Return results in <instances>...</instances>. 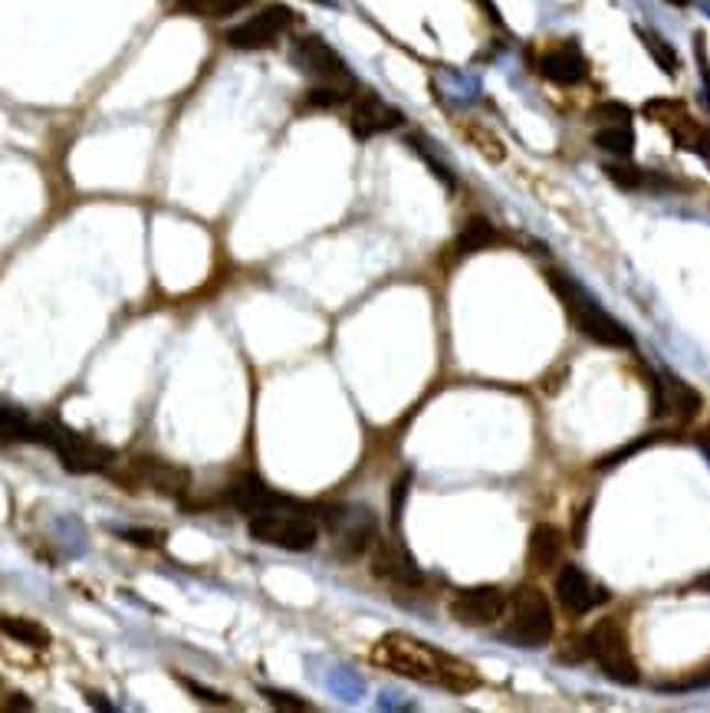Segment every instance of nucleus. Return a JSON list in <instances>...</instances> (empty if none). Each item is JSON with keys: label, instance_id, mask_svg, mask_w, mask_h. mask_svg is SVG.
Wrapping results in <instances>:
<instances>
[{"label": "nucleus", "instance_id": "1", "mask_svg": "<svg viewBox=\"0 0 710 713\" xmlns=\"http://www.w3.org/2000/svg\"><path fill=\"white\" fill-rule=\"evenodd\" d=\"M372 661L398 678L428 684V688H441L451 694H468L480 684L477 671L468 661L441 651L432 641H422L408 632H389L379 638V645L372 648Z\"/></svg>", "mask_w": 710, "mask_h": 713}, {"label": "nucleus", "instance_id": "2", "mask_svg": "<svg viewBox=\"0 0 710 713\" xmlns=\"http://www.w3.org/2000/svg\"><path fill=\"white\" fill-rule=\"evenodd\" d=\"M546 279H549L553 293L562 299V306H566V312H569L579 336H586V339H592V342H599L605 349H635L632 332L609 309H602L599 299L586 286H579L562 270H549Z\"/></svg>", "mask_w": 710, "mask_h": 713}, {"label": "nucleus", "instance_id": "3", "mask_svg": "<svg viewBox=\"0 0 710 713\" xmlns=\"http://www.w3.org/2000/svg\"><path fill=\"white\" fill-rule=\"evenodd\" d=\"M247 529H250V536L256 542H266V546H276V549H290V552H306L319 539L316 516L306 506H299L296 500L286 503V506H273V509H263V513L250 516Z\"/></svg>", "mask_w": 710, "mask_h": 713}, {"label": "nucleus", "instance_id": "4", "mask_svg": "<svg viewBox=\"0 0 710 713\" xmlns=\"http://www.w3.org/2000/svg\"><path fill=\"white\" fill-rule=\"evenodd\" d=\"M33 441L53 448L56 458H59V464H63L69 474H99V471H109L112 461H116V451H112V448L92 441L89 435L69 431V428L59 425V421H36Z\"/></svg>", "mask_w": 710, "mask_h": 713}, {"label": "nucleus", "instance_id": "5", "mask_svg": "<svg viewBox=\"0 0 710 713\" xmlns=\"http://www.w3.org/2000/svg\"><path fill=\"white\" fill-rule=\"evenodd\" d=\"M503 638L516 648H543L553 638V608L549 599L533 589L523 585L513 592V599H506V612H503Z\"/></svg>", "mask_w": 710, "mask_h": 713}, {"label": "nucleus", "instance_id": "6", "mask_svg": "<svg viewBox=\"0 0 710 713\" xmlns=\"http://www.w3.org/2000/svg\"><path fill=\"white\" fill-rule=\"evenodd\" d=\"M586 655L599 665V671L615 681V684H638V661L632 655V645H629V635L619 622L605 618L599 622L589 635H586Z\"/></svg>", "mask_w": 710, "mask_h": 713}, {"label": "nucleus", "instance_id": "7", "mask_svg": "<svg viewBox=\"0 0 710 713\" xmlns=\"http://www.w3.org/2000/svg\"><path fill=\"white\" fill-rule=\"evenodd\" d=\"M290 63L309 76L316 86H339V89H349V92H359V83L352 76V69L346 66V59L316 33H303L293 40L290 46Z\"/></svg>", "mask_w": 710, "mask_h": 713}, {"label": "nucleus", "instance_id": "8", "mask_svg": "<svg viewBox=\"0 0 710 713\" xmlns=\"http://www.w3.org/2000/svg\"><path fill=\"white\" fill-rule=\"evenodd\" d=\"M293 10L286 3H266L263 10H256L253 17H247L243 23L231 26L225 33L231 50H243V53H256V50H270L290 26H293Z\"/></svg>", "mask_w": 710, "mask_h": 713}, {"label": "nucleus", "instance_id": "9", "mask_svg": "<svg viewBox=\"0 0 710 713\" xmlns=\"http://www.w3.org/2000/svg\"><path fill=\"white\" fill-rule=\"evenodd\" d=\"M701 392L691 388L685 379H678L675 372L662 369L658 375H652V412L655 418H678V421H691L701 415Z\"/></svg>", "mask_w": 710, "mask_h": 713}, {"label": "nucleus", "instance_id": "10", "mask_svg": "<svg viewBox=\"0 0 710 713\" xmlns=\"http://www.w3.org/2000/svg\"><path fill=\"white\" fill-rule=\"evenodd\" d=\"M402 125H405L402 109H395L382 96H375V92H356L352 96V102H349V129H352V135L359 142H369L375 135L395 132Z\"/></svg>", "mask_w": 710, "mask_h": 713}, {"label": "nucleus", "instance_id": "11", "mask_svg": "<svg viewBox=\"0 0 710 713\" xmlns=\"http://www.w3.org/2000/svg\"><path fill=\"white\" fill-rule=\"evenodd\" d=\"M448 612L458 625L468 628H490L503 618L506 612V595L496 585H473V589H461L455 592V599L448 602Z\"/></svg>", "mask_w": 710, "mask_h": 713}, {"label": "nucleus", "instance_id": "12", "mask_svg": "<svg viewBox=\"0 0 710 713\" xmlns=\"http://www.w3.org/2000/svg\"><path fill=\"white\" fill-rule=\"evenodd\" d=\"M645 116L658 125H665L671 132V139L678 142V149L685 152H701L708 129L691 116V109L678 99H648L645 102Z\"/></svg>", "mask_w": 710, "mask_h": 713}, {"label": "nucleus", "instance_id": "13", "mask_svg": "<svg viewBox=\"0 0 710 713\" xmlns=\"http://www.w3.org/2000/svg\"><path fill=\"white\" fill-rule=\"evenodd\" d=\"M369 562H372V572L392 585H402V589H415L422 585V569L415 566L412 552L398 542V539H382L375 536L372 546H369Z\"/></svg>", "mask_w": 710, "mask_h": 713}, {"label": "nucleus", "instance_id": "14", "mask_svg": "<svg viewBox=\"0 0 710 713\" xmlns=\"http://www.w3.org/2000/svg\"><path fill=\"white\" fill-rule=\"evenodd\" d=\"M323 519L329 523L332 536H336V546L342 556H359L372 546L375 539V519L369 509H359V506H336L329 513H323Z\"/></svg>", "mask_w": 710, "mask_h": 713}, {"label": "nucleus", "instance_id": "15", "mask_svg": "<svg viewBox=\"0 0 710 713\" xmlns=\"http://www.w3.org/2000/svg\"><path fill=\"white\" fill-rule=\"evenodd\" d=\"M556 595H559L562 608L572 612V615H586V612L599 608L602 602H609V592L589 572H582L579 566H562L559 569Z\"/></svg>", "mask_w": 710, "mask_h": 713}, {"label": "nucleus", "instance_id": "16", "mask_svg": "<svg viewBox=\"0 0 710 713\" xmlns=\"http://www.w3.org/2000/svg\"><path fill=\"white\" fill-rule=\"evenodd\" d=\"M539 73L556 86H579L589 76V59L576 40H562L539 56Z\"/></svg>", "mask_w": 710, "mask_h": 713}, {"label": "nucleus", "instance_id": "17", "mask_svg": "<svg viewBox=\"0 0 710 713\" xmlns=\"http://www.w3.org/2000/svg\"><path fill=\"white\" fill-rule=\"evenodd\" d=\"M228 503H231L234 509H240V513H247V516H256V513H263V509L286 506V503H293V500L283 496V493H276V490H270L256 474H243L237 476L234 483L228 486Z\"/></svg>", "mask_w": 710, "mask_h": 713}, {"label": "nucleus", "instance_id": "18", "mask_svg": "<svg viewBox=\"0 0 710 713\" xmlns=\"http://www.w3.org/2000/svg\"><path fill=\"white\" fill-rule=\"evenodd\" d=\"M135 476H139L145 486H152V490H159V493H165V496H182V493L192 486V474H188L185 468L168 464V461H159V458H139V461H135Z\"/></svg>", "mask_w": 710, "mask_h": 713}, {"label": "nucleus", "instance_id": "19", "mask_svg": "<svg viewBox=\"0 0 710 713\" xmlns=\"http://www.w3.org/2000/svg\"><path fill=\"white\" fill-rule=\"evenodd\" d=\"M559 556H562V533L553 523L533 526L529 542H526V566L533 572H549V569H556Z\"/></svg>", "mask_w": 710, "mask_h": 713}, {"label": "nucleus", "instance_id": "20", "mask_svg": "<svg viewBox=\"0 0 710 713\" xmlns=\"http://www.w3.org/2000/svg\"><path fill=\"white\" fill-rule=\"evenodd\" d=\"M596 149H602L612 158H629L635 152V129L632 122H602L592 135Z\"/></svg>", "mask_w": 710, "mask_h": 713}, {"label": "nucleus", "instance_id": "21", "mask_svg": "<svg viewBox=\"0 0 710 713\" xmlns=\"http://www.w3.org/2000/svg\"><path fill=\"white\" fill-rule=\"evenodd\" d=\"M0 635L17 641V645H26V648H50V632L33 622V618H23V615H0Z\"/></svg>", "mask_w": 710, "mask_h": 713}, {"label": "nucleus", "instance_id": "22", "mask_svg": "<svg viewBox=\"0 0 710 713\" xmlns=\"http://www.w3.org/2000/svg\"><path fill=\"white\" fill-rule=\"evenodd\" d=\"M500 243H503V234H500L487 218H471V221L461 228L458 240H455V250H458V256H471V253L500 246Z\"/></svg>", "mask_w": 710, "mask_h": 713}, {"label": "nucleus", "instance_id": "23", "mask_svg": "<svg viewBox=\"0 0 710 713\" xmlns=\"http://www.w3.org/2000/svg\"><path fill=\"white\" fill-rule=\"evenodd\" d=\"M635 33H638V40H642V46L648 50V56L655 59V66H658L662 73H668V76H678V69H681L678 50H675L665 36H658L652 26H635Z\"/></svg>", "mask_w": 710, "mask_h": 713}, {"label": "nucleus", "instance_id": "24", "mask_svg": "<svg viewBox=\"0 0 710 713\" xmlns=\"http://www.w3.org/2000/svg\"><path fill=\"white\" fill-rule=\"evenodd\" d=\"M461 132H465V139L471 142L473 149H477L490 165H500V162L506 158V145H503V139L493 135L487 125H480V122H465Z\"/></svg>", "mask_w": 710, "mask_h": 713}, {"label": "nucleus", "instance_id": "25", "mask_svg": "<svg viewBox=\"0 0 710 713\" xmlns=\"http://www.w3.org/2000/svg\"><path fill=\"white\" fill-rule=\"evenodd\" d=\"M250 3L253 0H178V10L201 17V20H225V17H234L240 10H247Z\"/></svg>", "mask_w": 710, "mask_h": 713}, {"label": "nucleus", "instance_id": "26", "mask_svg": "<svg viewBox=\"0 0 710 713\" xmlns=\"http://www.w3.org/2000/svg\"><path fill=\"white\" fill-rule=\"evenodd\" d=\"M33 428L36 421L10 405H0V445H13V441H33Z\"/></svg>", "mask_w": 710, "mask_h": 713}, {"label": "nucleus", "instance_id": "27", "mask_svg": "<svg viewBox=\"0 0 710 713\" xmlns=\"http://www.w3.org/2000/svg\"><path fill=\"white\" fill-rule=\"evenodd\" d=\"M602 172H605V178H609L615 188H622V191H642V188L648 185V172H645V168H638V165H632L629 158L605 162V165H602Z\"/></svg>", "mask_w": 710, "mask_h": 713}, {"label": "nucleus", "instance_id": "28", "mask_svg": "<svg viewBox=\"0 0 710 713\" xmlns=\"http://www.w3.org/2000/svg\"><path fill=\"white\" fill-rule=\"evenodd\" d=\"M182 684L201 701V704H208V707H234V701L228 698V694H218V691H211V688H201L198 681H188V678H182Z\"/></svg>", "mask_w": 710, "mask_h": 713}, {"label": "nucleus", "instance_id": "29", "mask_svg": "<svg viewBox=\"0 0 710 713\" xmlns=\"http://www.w3.org/2000/svg\"><path fill=\"white\" fill-rule=\"evenodd\" d=\"M263 698L270 701V707L276 711H313L309 701L296 698V694H283V691H263Z\"/></svg>", "mask_w": 710, "mask_h": 713}, {"label": "nucleus", "instance_id": "30", "mask_svg": "<svg viewBox=\"0 0 710 713\" xmlns=\"http://www.w3.org/2000/svg\"><path fill=\"white\" fill-rule=\"evenodd\" d=\"M122 539H129V542H135V546H145V549H155V546H162L165 542V533H159V529H122Z\"/></svg>", "mask_w": 710, "mask_h": 713}, {"label": "nucleus", "instance_id": "31", "mask_svg": "<svg viewBox=\"0 0 710 713\" xmlns=\"http://www.w3.org/2000/svg\"><path fill=\"white\" fill-rule=\"evenodd\" d=\"M412 145H415V152H418V155L428 162V168H432V172H435V175H438V178H441V182L451 188V191H455V175H451V172H448V168H445V165H441V162H438V158H435V155H432V152L422 145V142H418V139H412Z\"/></svg>", "mask_w": 710, "mask_h": 713}, {"label": "nucleus", "instance_id": "32", "mask_svg": "<svg viewBox=\"0 0 710 713\" xmlns=\"http://www.w3.org/2000/svg\"><path fill=\"white\" fill-rule=\"evenodd\" d=\"M596 119L599 122H632V109L622 106V102H605L596 109Z\"/></svg>", "mask_w": 710, "mask_h": 713}, {"label": "nucleus", "instance_id": "33", "mask_svg": "<svg viewBox=\"0 0 710 713\" xmlns=\"http://www.w3.org/2000/svg\"><path fill=\"white\" fill-rule=\"evenodd\" d=\"M698 56H701V76H704V89H708V102H710V63L704 56V36H698Z\"/></svg>", "mask_w": 710, "mask_h": 713}, {"label": "nucleus", "instance_id": "34", "mask_svg": "<svg viewBox=\"0 0 710 713\" xmlns=\"http://www.w3.org/2000/svg\"><path fill=\"white\" fill-rule=\"evenodd\" d=\"M698 448L704 451V458L710 461V425L704 428V431H701V435H698Z\"/></svg>", "mask_w": 710, "mask_h": 713}, {"label": "nucleus", "instance_id": "35", "mask_svg": "<svg viewBox=\"0 0 710 713\" xmlns=\"http://www.w3.org/2000/svg\"><path fill=\"white\" fill-rule=\"evenodd\" d=\"M695 592H708L710 595V572L708 575H701V579H695V585H691Z\"/></svg>", "mask_w": 710, "mask_h": 713}, {"label": "nucleus", "instance_id": "36", "mask_svg": "<svg viewBox=\"0 0 710 713\" xmlns=\"http://www.w3.org/2000/svg\"><path fill=\"white\" fill-rule=\"evenodd\" d=\"M701 158H708L710 162V129H708V139H704V145H701V152H698Z\"/></svg>", "mask_w": 710, "mask_h": 713}, {"label": "nucleus", "instance_id": "37", "mask_svg": "<svg viewBox=\"0 0 710 713\" xmlns=\"http://www.w3.org/2000/svg\"><path fill=\"white\" fill-rule=\"evenodd\" d=\"M668 3H671V7H688L691 0H668Z\"/></svg>", "mask_w": 710, "mask_h": 713}, {"label": "nucleus", "instance_id": "38", "mask_svg": "<svg viewBox=\"0 0 710 713\" xmlns=\"http://www.w3.org/2000/svg\"><path fill=\"white\" fill-rule=\"evenodd\" d=\"M313 3H323V7H332V0H313Z\"/></svg>", "mask_w": 710, "mask_h": 713}]
</instances>
